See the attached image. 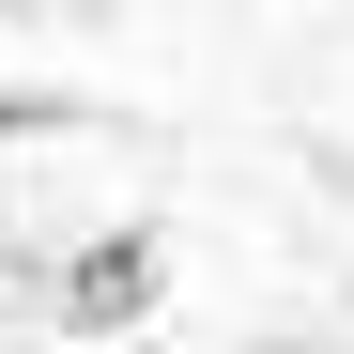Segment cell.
<instances>
[{"mask_svg":"<svg viewBox=\"0 0 354 354\" xmlns=\"http://www.w3.org/2000/svg\"><path fill=\"white\" fill-rule=\"evenodd\" d=\"M154 292H169V231H108V247L62 277V324H77V339H124Z\"/></svg>","mask_w":354,"mask_h":354,"instance_id":"cell-1","label":"cell"}]
</instances>
